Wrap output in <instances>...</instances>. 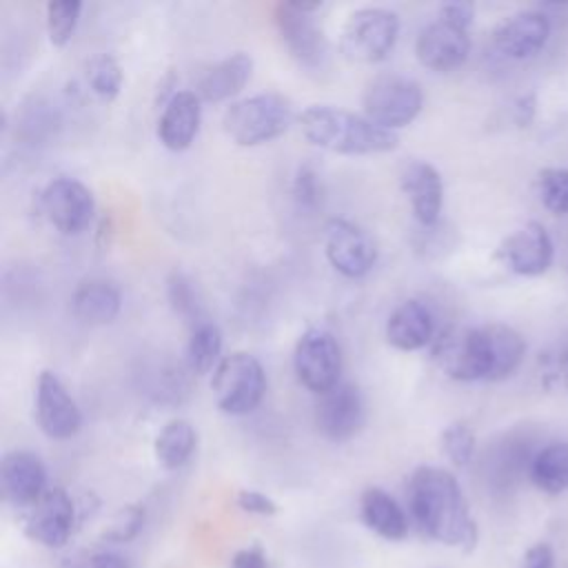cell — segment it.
Listing matches in <instances>:
<instances>
[{
    "label": "cell",
    "mask_w": 568,
    "mask_h": 568,
    "mask_svg": "<svg viewBox=\"0 0 568 568\" xmlns=\"http://www.w3.org/2000/svg\"><path fill=\"white\" fill-rule=\"evenodd\" d=\"M408 515L433 541L473 550L479 539L466 495L455 475L442 466H417L406 484Z\"/></svg>",
    "instance_id": "6da1fadb"
},
{
    "label": "cell",
    "mask_w": 568,
    "mask_h": 568,
    "mask_svg": "<svg viewBox=\"0 0 568 568\" xmlns=\"http://www.w3.org/2000/svg\"><path fill=\"white\" fill-rule=\"evenodd\" d=\"M302 135L317 149L339 155H373L393 151L399 142L395 131L382 129L366 115L333 104H311L300 115Z\"/></svg>",
    "instance_id": "7a4b0ae2"
},
{
    "label": "cell",
    "mask_w": 568,
    "mask_h": 568,
    "mask_svg": "<svg viewBox=\"0 0 568 568\" xmlns=\"http://www.w3.org/2000/svg\"><path fill=\"white\" fill-rule=\"evenodd\" d=\"M293 102L275 91L235 100L222 115L224 133L240 146H257L280 138L293 122Z\"/></svg>",
    "instance_id": "3957f363"
},
{
    "label": "cell",
    "mask_w": 568,
    "mask_h": 568,
    "mask_svg": "<svg viewBox=\"0 0 568 568\" xmlns=\"http://www.w3.org/2000/svg\"><path fill=\"white\" fill-rule=\"evenodd\" d=\"M211 393L226 415L253 413L266 393V373L260 359L246 351L224 355L213 371Z\"/></svg>",
    "instance_id": "277c9868"
},
{
    "label": "cell",
    "mask_w": 568,
    "mask_h": 568,
    "mask_svg": "<svg viewBox=\"0 0 568 568\" xmlns=\"http://www.w3.org/2000/svg\"><path fill=\"white\" fill-rule=\"evenodd\" d=\"M399 38V16L386 7L355 9L339 31V51L351 62L375 64L390 55Z\"/></svg>",
    "instance_id": "5b68a950"
},
{
    "label": "cell",
    "mask_w": 568,
    "mask_h": 568,
    "mask_svg": "<svg viewBox=\"0 0 568 568\" xmlns=\"http://www.w3.org/2000/svg\"><path fill=\"white\" fill-rule=\"evenodd\" d=\"M322 2H280L273 22L288 55L306 71H324L328 64V40L315 22Z\"/></svg>",
    "instance_id": "8992f818"
},
{
    "label": "cell",
    "mask_w": 568,
    "mask_h": 568,
    "mask_svg": "<svg viewBox=\"0 0 568 568\" xmlns=\"http://www.w3.org/2000/svg\"><path fill=\"white\" fill-rule=\"evenodd\" d=\"M364 115L382 129L397 131L408 126L424 106L419 82L399 73L375 75L362 93Z\"/></svg>",
    "instance_id": "52a82bcc"
},
{
    "label": "cell",
    "mask_w": 568,
    "mask_h": 568,
    "mask_svg": "<svg viewBox=\"0 0 568 568\" xmlns=\"http://www.w3.org/2000/svg\"><path fill=\"white\" fill-rule=\"evenodd\" d=\"M293 368L300 384L315 395L337 386L342 375V351L335 335L320 326L306 328L295 342Z\"/></svg>",
    "instance_id": "ba28073f"
},
{
    "label": "cell",
    "mask_w": 568,
    "mask_h": 568,
    "mask_svg": "<svg viewBox=\"0 0 568 568\" xmlns=\"http://www.w3.org/2000/svg\"><path fill=\"white\" fill-rule=\"evenodd\" d=\"M437 368L457 382H486V351L479 326H450L435 335L430 346Z\"/></svg>",
    "instance_id": "9c48e42d"
},
{
    "label": "cell",
    "mask_w": 568,
    "mask_h": 568,
    "mask_svg": "<svg viewBox=\"0 0 568 568\" xmlns=\"http://www.w3.org/2000/svg\"><path fill=\"white\" fill-rule=\"evenodd\" d=\"M324 253L328 264L348 280H359L371 273L377 262V244L359 224L333 217L324 229Z\"/></svg>",
    "instance_id": "30bf717a"
},
{
    "label": "cell",
    "mask_w": 568,
    "mask_h": 568,
    "mask_svg": "<svg viewBox=\"0 0 568 568\" xmlns=\"http://www.w3.org/2000/svg\"><path fill=\"white\" fill-rule=\"evenodd\" d=\"M40 209L49 224L64 235L82 233L95 213V197L75 178H53L40 193Z\"/></svg>",
    "instance_id": "8fae6325"
},
{
    "label": "cell",
    "mask_w": 568,
    "mask_h": 568,
    "mask_svg": "<svg viewBox=\"0 0 568 568\" xmlns=\"http://www.w3.org/2000/svg\"><path fill=\"white\" fill-rule=\"evenodd\" d=\"M78 519L71 495L60 486H49L44 495L24 510V535L44 548H64Z\"/></svg>",
    "instance_id": "7c38bea8"
},
{
    "label": "cell",
    "mask_w": 568,
    "mask_h": 568,
    "mask_svg": "<svg viewBox=\"0 0 568 568\" xmlns=\"http://www.w3.org/2000/svg\"><path fill=\"white\" fill-rule=\"evenodd\" d=\"M36 422L49 439H71L82 426V413L67 386L51 371H42L36 382Z\"/></svg>",
    "instance_id": "4fadbf2b"
},
{
    "label": "cell",
    "mask_w": 568,
    "mask_h": 568,
    "mask_svg": "<svg viewBox=\"0 0 568 568\" xmlns=\"http://www.w3.org/2000/svg\"><path fill=\"white\" fill-rule=\"evenodd\" d=\"M315 426L333 444L353 439L364 426V399L355 384L339 382L315 404Z\"/></svg>",
    "instance_id": "5bb4252c"
},
{
    "label": "cell",
    "mask_w": 568,
    "mask_h": 568,
    "mask_svg": "<svg viewBox=\"0 0 568 568\" xmlns=\"http://www.w3.org/2000/svg\"><path fill=\"white\" fill-rule=\"evenodd\" d=\"M555 246L544 224L526 222L508 233L497 246V260L515 275L537 277L552 264Z\"/></svg>",
    "instance_id": "9a60e30c"
},
{
    "label": "cell",
    "mask_w": 568,
    "mask_h": 568,
    "mask_svg": "<svg viewBox=\"0 0 568 568\" xmlns=\"http://www.w3.org/2000/svg\"><path fill=\"white\" fill-rule=\"evenodd\" d=\"M470 53L468 29L455 27L442 18L426 24L415 40V55L422 67L448 73L459 69Z\"/></svg>",
    "instance_id": "2e32d148"
},
{
    "label": "cell",
    "mask_w": 568,
    "mask_h": 568,
    "mask_svg": "<svg viewBox=\"0 0 568 568\" xmlns=\"http://www.w3.org/2000/svg\"><path fill=\"white\" fill-rule=\"evenodd\" d=\"M0 484L4 499L16 508L27 510L49 488L47 466L31 450H11L2 457Z\"/></svg>",
    "instance_id": "e0dca14e"
},
{
    "label": "cell",
    "mask_w": 568,
    "mask_h": 568,
    "mask_svg": "<svg viewBox=\"0 0 568 568\" xmlns=\"http://www.w3.org/2000/svg\"><path fill=\"white\" fill-rule=\"evenodd\" d=\"M550 38V20L541 11H517L493 31L495 49L510 60L535 58Z\"/></svg>",
    "instance_id": "ac0fdd59"
},
{
    "label": "cell",
    "mask_w": 568,
    "mask_h": 568,
    "mask_svg": "<svg viewBox=\"0 0 568 568\" xmlns=\"http://www.w3.org/2000/svg\"><path fill=\"white\" fill-rule=\"evenodd\" d=\"M399 184L415 220L424 229L435 226L444 206V182L439 171L430 162L413 160L402 169Z\"/></svg>",
    "instance_id": "d6986e66"
},
{
    "label": "cell",
    "mask_w": 568,
    "mask_h": 568,
    "mask_svg": "<svg viewBox=\"0 0 568 568\" xmlns=\"http://www.w3.org/2000/svg\"><path fill=\"white\" fill-rule=\"evenodd\" d=\"M202 122V100L195 91H178L158 120V140L169 151H184L193 144Z\"/></svg>",
    "instance_id": "ffe728a7"
},
{
    "label": "cell",
    "mask_w": 568,
    "mask_h": 568,
    "mask_svg": "<svg viewBox=\"0 0 568 568\" xmlns=\"http://www.w3.org/2000/svg\"><path fill=\"white\" fill-rule=\"evenodd\" d=\"M435 339V320L422 300L399 302L386 320V342L397 351H419Z\"/></svg>",
    "instance_id": "44dd1931"
},
{
    "label": "cell",
    "mask_w": 568,
    "mask_h": 568,
    "mask_svg": "<svg viewBox=\"0 0 568 568\" xmlns=\"http://www.w3.org/2000/svg\"><path fill=\"white\" fill-rule=\"evenodd\" d=\"M122 308L120 288L104 277L82 280L71 293V311L75 320L89 326H102L118 317Z\"/></svg>",
    "instance_id": "7402d4cb"
},
{
    "label": "cell",
    "mask_w": 568,
    "mask_h": 568,
    "mask_svg": "<svg viewBox=\"0 0 568 568\" xmlns=\"http://www.w3.org/2000/svg\"><path fill=\"white\" fill-rule=\"evenodd\" d=\"M481 339H484V351H486V382H499L510 377L519 364L524 362L526 355V342L508 324L490 322L481 324Z\"/></svg>",
    "instance_id": "603a6c76"
},
{
    "label": "cell",
    "mask_w": 568,
    "mask_h": 568,
    "mask_svg": "<svg viewBox=\"0 0 568 568\" xmlns=\"http://www.w3.org/2000/svg\"><path fill=\"white\" fill-rule=\"evenodd\" d=\"M253 73V58L244 51H235L224 60L209 67L195 87V93L204 102H224L237 95Z\"/></svg>",
    "instance_id": "cb8c5ba5"
},
{
    "label": "cell",
    "mask_w": 568,
    "mask_h": 568,
    "mask_svg": "<svg viewBox=\"0 0 568 568\" xmlns=\"http://www.w3.org/2000/svg\"><path fill=\"white\" fill-rule=\"evenodd\" d=\"M359 517L368 530L386 541H402L408 535V515L384 488L371 486L359 495Z\"/></svg>",
    "instance_id": "d4e9b609"
},
{
    "label": "cell",
    "mask_w": 568,
    "mask_h": 568,
    "mask_svg": "<svg viewBox=\"0 0 568 568\" xmlns=\"http://www.w3.org/2000/svg\"><path fill=\"white\" fill-rule=\"evenodd\" d=\"M530 481L548 495L568 490V442H550L541 446L528 464Z\"/></svg>",
    "instance_id": "484cf974"
},
{
    "label": "cell",
    "mask_w": 568,
    "mask_h": 568,
    "mask_svg": "<svg viewBox=\"0 0 568 568\" xmlns=\"http://www.w3.org/2000/svg\"><path fill=\"white\" fill-rule=\"evenodd\" d=\"M197 446V433L191 422L186 419H171L166 422L153 442L155 459L166 470L182 468Z\"/></svg>",
    "instance_id": "4316f807"
},
{
    "label": "cell",
    "mask_w": 568,
    "mask_h": 568,
    "mask_svg": "<svg viewBox=\"0 0 568 568\" xmlns=\"http://www.w3.org/2000/svg\"><path fill=\"white\" fill-rule=\"evenodd\" d=\"M222 353V331L217 324L202 320L191 326V335L186 342V366L195 375H204L220 364Z\"/></svg>",
    "instance_id": "83f0119b"
},
{
    "label": "cell",
    "mask_w": 568,
    "mask_h": 568,
    "mask_svg": "<svg viewBox=\"0 0 568 568\" xmlns=\"http://www.w3.org/2000/svg\"><path fill=\"white\" fill-rule=\"evenodd\" d=\"M122 82H124V73L120 62L113 55L100 53L89 60L87 84L98 100L113 102L122 91Z\"/></svg>",
    "instance_id": "f1b7e54d"
},
{
    "label": "cell",
    "mask_w": 568,
    "mask_h": 568,
    "mask_svg": "<svg viewBox=\"0 0 568 568\" xmlns=\"http://www.w3.org/2000/svg\"><path fill=\"white\" fill-rule=\"evenodd\" d=\"M166 297L171 308L186 322H191V326H195L197 322L206 320L202 317V304L195 291V284L191 282V277L182 271H173L166 280Z\"/></svg>",
    "instance_id": "f546056e"
},
{
    "label": "cell",
    "mask_w": 568,
    "mask_h": 568,
    "mask_svg": "<svg viewBox=\"0 0 568 568\" xmlns=\"http://www.w3.org/2000/svg\"><path fill=\"white\" fill-rule=\"evenodd\" d=\"M80 11H82V2H75V0L47 2V33L53 47L69 44L80 22Z\"/></svg>",
    "instance_id": "4dcf8cb0"
},
{
    "label": "cell",
    "mask_w": 568,
    "mask_h": 568,
    "mask_svg": "<svg viewBox=\"0 0 568 568\" xmlns=\"http://www.w3.org/2000/svg\"><path fill=\"white\" fill-rule=\"evenodd\" d=\"M537 195L550 213L568 215V169H541L537 173Z\"/></svg>",
    "instance_id": "1f68e13d"
},
{
    "label": "cell",
    "mask_w": 568,
    "mask_h": 568,
    "mask_svg": "<svg viewBox=\"0 0 568 568\" xmlns=\"http://www.w3.org/2000/svg\"><path fill=\"white\" fill-rule=\"evenodd\" d=\"M439 444H442V453L448 457V462L457 468L468 466L475 457V433L466 422H453L448 424L442 435H439Z\"/></svg>",
    "instance_id": "d6a6232c"
},
{
    "label": "cell",
    "mask_w": 568,
    "mask_h": 568,
    "mask_svg": "<svg viewBox=\"0 0 568 568\" xmlns=\"http://www.w3.org/2000/svg\"><path fill=\"white\" fill-rule=\"evenodd\" d=\"M291 195L293 202L300 211L313 213L322 206L324 202V184H322V175L317 173V169L313 164H300L293 182H291Z\"/></svg>",
    "instance_id": "836d02e7"
},
{
    "label": "cell",
    "mask_w": 568,
    "mask_h": 568,
    "mask_svg": "<svg viewBox=\"0 0 568 568\" xmlns=\"http://www.w3.org/2000/svg\"><path fill=\"white\" fill-rule=\"evenodd\" d=\"M142 526H144V508L140 504H129L115 513L111 524L104 528L102 539L109 544H126L133 537H138Z\"/></svg>",
    "instance_id": "e575fe53"
},
{
    "label": "cell",
    "mask_w": 568,
    "mask_h": 568,
    "mask_svg": "<svg viewBox=\"0 0 568 568\" xmlns=\"http://www.w3.org/2000/svg\"><path fill=\"white\" fill-rule=\"evenodd\" d=\"M58 120L55 113L49 109V104H42L40 100H36L31 106H27L24 118L20 122V131L24 133L27 140H42L47 135L53 133Z\"/></svg>",
    "instance_id": "d590c367"
},
{
    "label": "cell",
    "mask_w": 568,
    "mask_h": 568,
    "mask_svg": "<svg viewBox=\"0 0 568 568\" xmlns=\"http://www.w3.org/2000/svg\"><path fill=\"white\" fill-rule=\"evenodd\" d=\"M235 504L240 510L248 513V515H257V517H273L277 513V504L273 497H268L262 490H253V488H242L235 495Z\"/></svg>",
    "instance_id": "8d00e7d4"
},
{
    "label": "cell",
    "mask_w": 568,
    "mask_h": 568,
    "mask_svg": "<svg viewBox=\"0 0 568 568\" xmlns=\"http://www.w3.org/2000/svg\"><path fill=\"white\" fill-rule=\"evenodd\" d=\"M67 568H133L131 561L115 550H93L82 557H75Z\"/></svg>",
    "instance_id": "74e56055"
},
{
    "label": "cell",
    "mask_w": 568,
    "mask_h": 568,
    "mask_svg": "<svg viewBox=\"0 0 568 568\" xmlns=\"http://www.w3.org/2000/svg\"><path fill=\"white\" fill-rule=\"evenodd\" d=\"M541 382L546 388L568 390V348L559 351L552 357H546L541 368Z\"/></svg>",
    "instance_id": "f35d334b"
},
{
    "label": "cell",
    "mask_w": 568,
    "mask_h": 568,
    "mask_svg": "<svg viewBox=\"0 0 568 568\" xmlns=\"http://www.w3.org/2000/svg\"><path fill=\"white\" fill-rule=\"evenodd\" d=\"M439 18L455 24V27H462V29H468L473 24V18H475V7L470 2H446L439 7Z\"/></svg>",
    "instance_id": "ab89813d"
},
{
    "label": "cell",
    "mask_w": 568,
    "mask_h": 568,
    "mask_svg": "<svg viewBox=\"0 0 568 568\" xmlns=\"http://www.w3.org/2000/svg\"><path fill=\"white\" fill-rule=\"evenodd\" d=\"M229 568H271V564L260 546H246L233 552Z\"/></svg>",
    "instance_id": "60d3db41"
},
{
    "label": "cell",
    "mask_w": 568,
    "mask_h": 568,
    "mask_svg": "<svg viewBox=\"0 0 568 568\" xmlns=\"http://www.w3.org/2000/svg\"><path fill=\"white\" fill-rule=\"evenodd\" d=\"M519 568H557L555 566V552L548 544L539 541L535 546H530L526 550V555L521 557Z\"/></svg>",
    "instance_id": "b9f144b4"
},
{
    "label": "cell",
    "mask_w": 568,
    "mask_h": 568,
    "mask_svg": "<svg viewBox=\"0 0 568 568\" xmlns=\"http://www.w3.org/2000/svg\"><path fill=\"white\" fill-rule=\"evenodd\" d=\"M535 111H537V100H535V93H528V95H521L515 106H513V118L519 126H528L535 118Z\"/></svg>",
    "instance_id": "7bdbcfd3"
}]
</instances>
